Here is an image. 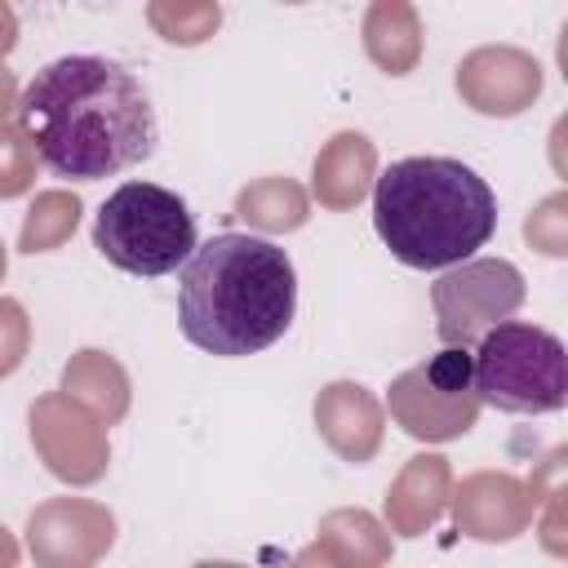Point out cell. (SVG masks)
<instances>
[{"label": "cell", "instance_id": "6da1fadb", "mask_svg": "<svg viewBox=\"0 0 568 568\" xmlns=\"http://www.w3.org/2000/svg\"><path fill=\"white\" fill-rule=\"evenodd\" d=\"M18 124L53 178L102 182L155 155L160 124L146 84L98 53H67L40 67L22 98Z\"/></svg>", "mask_w": 568, "mask_h": 568}, {"label": "cell", "instance_id": "7a4b0ae2", "mask_svg": "<svg viewBox=\"0 0 568 568\" xmlns=\"http://www.w3.org/2000/svg\"><path fill=\"white\" fill-rule=\"evenodd\" d=\"M293 315L297 271L275 240L222 231L178 271V324L204 355H257L288 333Z\"/></svg>", "mask_w": 568, "mask_h": 568}, {"label": "cell", "instance_id": "5b68a950", "mask_svg": "<svg viewBox=\"0 0 568 568\" xmlns=\"http://www.w3.org/2000/svg\"><path fill=\"white\" fill-rule=\"evenodd\" d=\"M98 253L124 275H169L195 253V217L186 200L155 182L115 186L93 217Z\"/></svg>", "mask_w": 568, "mask_h": 568}, {"label": "cell", "instance_id": "52a82bcc", "mask_svg": "<svg viewBox=\"0 0 568 568\" xmlns=\"http://www.w3.org/2000/svg\"><path fill=\"white\" fill-rule=\"evenodd\" d=\"M417 386L430 390V404H413V408H399V426L417 439H453L462 430L475 426V413H479V399H475V386H470V351L462 346H444L430 364L413 368Z\"/></svg>", "mask_w": 568, "mask_h": 568}, {"label": "cell", "instance_id": "3957f363", "mask_svg": "<svg viewBox=\"0 0 568 568\" xmlns=\"http://www.w3.org/2000/svg\"><path fill=\"white\" fill-rule=\"evenodd\" d=\"M373 226L395 262L413 271L462 266L497 231L493 186L462 160L408 155L377 173Z\"/></svg>", "mask_w": 568, "mask_h": 568}, {"label": "cell", "instance_id": "277c9868", "mask_svg": "<svg viewBox=\"0 0 568 568\" xmlns=\"http://www.w3.org/2000/svg\"><path fill=\"white\" fill-rule=\"evenodd\" d=\"M470 386L475 399L497 413H559L568 399L564 342L541 324L501 320L470 346Z\"/></svg>", "mask_w": 568, "mask_h": 568}, {"label": "cell", "instance_id": "8992f818", "mask_svg": "<svg viewBox=\"0 0 568 568\" xmlns=\"http://www.w3.org/2000/svg\"><path fill=\"white\" fill-rule=\"evenodd\" d=\"M430 302L439 315V342L470 351L488 328L524 306V275L501 257H470L435 280Z\"/></svg>", "mask_w": 568, "mask_h": 568}]
</instances>
